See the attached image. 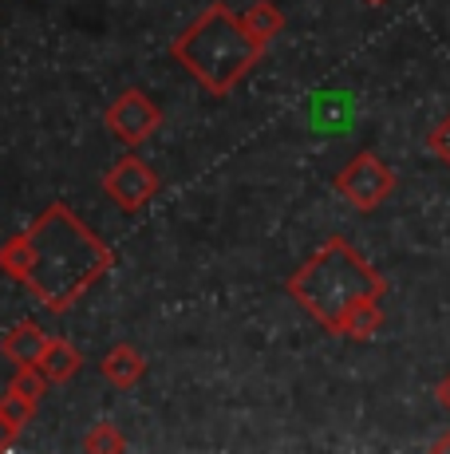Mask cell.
<instances>
[{
	"label": "cell",
	"mask_w": 450,
	"mask_h": 454,
	"mask_svg": "<svg viewBox=\"0 0 450 454\" xmlns=\"http://www.w3.org/2000/svg\"><path fill=\"white\" fill-rule=\"evenodd\" d=\"M435 395H438V403H443V407H446V411H450V375H443V380H438Z\"/></svg>",
	"instance_id": "e0dca14e"
},
{
	"label": "cell",
	"mask_w": 450,
	"mask_h": 454,
	"mask_svg": "<svg viewBox=\"0 0 450 454\" xmlns=\"http://www.w3.org/2000/svg\"><path fill=\"white\" fill-rule=\"evenodd\" d=\"M241 20H245V28L253 32V36L261 40V43H269L276 32L284 28V12L273 4V0H257V4H249Z\"/></svg>",
	"instance_id": "30bf717a"
},
{
	"label": "cell",
	"mask_w": 450,
	"mask_h": 454,
	"mask_svg": "<svg viewBox=\"0 0 450 454\" xmlns=\"http://www.w3.org/2000/svg\"><path fill=\"white\" fill-rule=\"evenodd\" d=\"M363 4H387V0H363Z\"/></svg>",
	"instance_id": "d6986e66"
},
{
	"label": "cell",
	"mask_w": 450,
	"mask_h": 454,
	"mask_svg": "<svg viewBox=\"0 0 450 454\" xmlns=\"http://www.w3.org/2000/svg\"><path fill=\"white\" fill-rule=\"evenodd\" d=\"M80 364H83V356L75 352L67 340H51L44 360H40V368H44V375L51 383H64V380H72V375L80 372Z\"/></svg>",
	"instance_id": "9c48e42d"
},
{
	"label": "cell",
	"mask_w": 450,
	"mask_h": 454,
	"mask_svg": "<svg viewBox=\"0 0 450 454\" xmlns=\"http://www.w3.org/2000/svg\"><path fill=\"white\" fill-rule=\"evenodd\" d=\"M427 146H431V151H435L438 159H443V162L450 166V115H446V119H443V123H438L435 130H431Z\"/></svg>",
	"instance_id": "9a60e30c"
},
{
	"label": "cell",
	"mask_w": 450,
	"mask_h": 454,
	"mask_svg": "<svg viewBox=\"0 0 450 454\" xmlns=\"http://www.w3.org/2000/svg\"><path fill=\"white\" fill-rule=\"evenodd\" d=\"M111 265L115 253L107 241L95 238L64 202H51L28 230L0 246V269L48 312H67Z\"/></svg>",
	"instance_id": "6da1fadb"
},
{
	"label": "cell",
	"mask_w": 450,
	"mask_h": 454,
	"mask_svg": "<svg viewBox=\"0 0 450 454\" xmlns=\"http://www.w3.org/2000/svg\"><path fill=\"white\" fill-rule=\"evenodd\" d=\"M435 450H450V431H446V434H443V439H438V442H435Z\"/></svg>",
	"instance_id": "ac0fdd59"
},
{
	"label": "cell",
	"mask_w": 450,
	"mask_h": 454,
	"mask_svg": "<svg viewBox=\"0 0 450 454\" xmlns=\"http://www.w3.org/2000/svg\"><path fill=\"white\" fill-rule=\"evenodd\" d=\"M16 434H20V427H16L12 419H4V415H0V450H8V447H12V442H16Z\"/></svg>",
	"instance_id": "2e32d148"
},
{
	"label": "cell",
	"mask_w": 450,
	"mask_h": 454,
	"mask_svg": "<svg viewBox=\"0 0 450 454\" xmlns=\"http://www.w3.org/2000/svg\"><path fill=\"white\" fill-rule=\"evenodd\" d=\"M332 186L348 206H356V209L368 214V209H379L387 202V194L395 190V174L384 159H376L371 151H360L356 159L336 174Z\"/></svg>",
	"instance_id": "277c9868"
},
{
	"label": "cell",
	"mask_w": 450,
	"mask_h": 454,
	"mask_svg": "<svg viewBox=\"0 0 450 454\" xmlns=\"http://www.w3.org/2000/svg\"><path fill=\"white\" fill-rule=\"evenodd\" d=\"M36 407H40L36 399L20 395V391H12V387H8V395H0V415L12 419V423L20 427V431L32 423V419H36Z\"/></svg>",
	"instance_id": "5bb4252c"
},
{
	"label": "cell",
	"mask_w": 450,
	"mask_h": 454,
	"mask_svg": "<svg viewBox=\"0 0 450 454\" xmlns=\"http://www.w3.org/2000/svg\"><path fill=\"white\" fill-rule=\"evenodd\" d=\"M103 119H107V130L119 138V143L138 146L162 127V107L151 99V95H143L138 87H131V91H123L115 103H111Z\"/></svg>",
	"instance_id": "5b68a950"
},
{
	"label": "cell",
	"mask_w": 450,
	"mask_h": 454,
	"mask_svg": "<svg viewBox=\"0 0 450 454\" xmlns=\"http://www.w3.org/2000/svg\"><path fill=\"white\" fill-rule=\"evenodd\" d=\"M48 375H44V368H40V364H20V368H16V375H12V383H8V387L12 391H20V395H28V399H44V387H48Z\"/></svg>",
	"instance_id": "7c38bea8"
},
{
	"label": "cell",
	"mask_w": 450,
	"mask_h": 454,
	"mask_svg": "<svg viewBox=\"0 0 450 454\" xmlns=\"http://www.w3.org/2000/svg\"><path fill=\"white\" fill-rule=\"evenodd\" d=\"M103 194H107L119 209L135 214V209H143L154 194H159V174H154L151 162L138 159V154H127V159H119L107 174H103Z\"/></svg>",
	"instance_id": "8992f818"
},
{
	"label": "cell",
	"mask_w": 450,
	"mask_h": 454,
	"mask_svg": "<svg viewBox=\"0 0 450 454\" xmlns=\"http://www.w3.org/2000/svg\"><path fill=\"white\" fill-rule=\"evenodd\" d=\"M379 328H384V312H379V301H363L360 309H352V317L344 320L340 336H348V340H371Z\"/></svg>",
	"instance_id": "8fae6325"
},
{
	"label": "cell",
	"mask_w": 450,
	"mask_h": 454,
	"mask_svg": "<svg viewBox=\"0 0 450 454\" xmlns=\"http://www.w3.org/2000/svg\"><path fill=\"white\" fill-rule=\"evenodd\" d=\"M265 43L245 28L229 4H210L186 32L175 40L170 56L194 75L210 95H229L245 80V72L261 59Z\"/></svg>",
	"instance_id": "3957f363"
},
{
	"label": "cell",
	"mask_w": 450,
	"mask_h": 454,
	"mask_svg": "<svg viewBox=\"0 0 450 454\" xmlns=\"http://www.w3.org/2000/svg\"><path fill=\"white\" fill-rule=\"evenodd\" d=\"M143 372H146V360L131 344H115L103 356V375H107V383H115L119 391H131L135 383L143 380Z\"/></svg>",
	"instance_id": "ba28073f"
},
{
	"label": "cell",
	"mask_w": 450,
	"mask_h": 454,
	"mask_svg": "<svg viewBox=\"0 0 450 454\" xmlns=\"http://www.w3.org/2000/svg\"><path fill=\"white\" fill-rule=\"evenodd\" d=\"M284 289H289V296L320 328L340 336L352 309H360L363 301H384L387 281L344 238H328L324 246L289 277Z\"/></svg>",
	"instance_id": "7a4b0ae2"
},
{
	"label": "cell",
	"mask_w": 450,
	"mask_h": 454,
	"mask_svg": "<svg viewBox=\"0 0 450 454\" xmlns=\"http://www.w3.org/2000/svg\"><path fill=\"white\" fill-rule=\"evenodd\" d=\"M48 344H51L48 332L40 328L36 320H24V325L4 332V340H0V356L12 360L16 368H20V364H40L44 360V352H48Z\"/></svg>",
	"instance_id": "52a82bcc"
},
{
	"label": "cell",
	"mask_w": 450,
	"mask_h": 454,
	"mask_svg": "<svg viewBox=\"0 0 450 454\" xmlns=\"http://www.w3.org/2000/svg\"><path fill=\"white\" fill-rule=\"evenodd\" d=\"M83 450H91V454H119V450H127V439H123V431H119V427L99 423V427H91V434L83 439Z\"/></svg>",
	"instance_id": "4fadbf2b"
}]
</instances>
